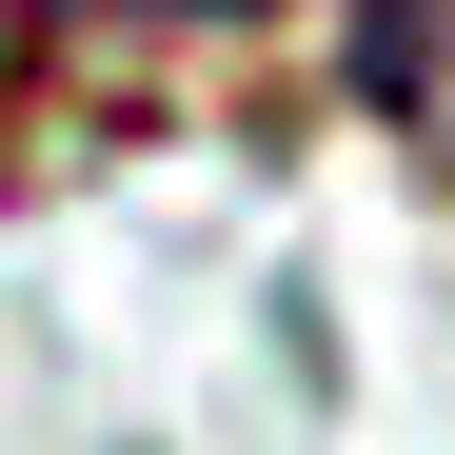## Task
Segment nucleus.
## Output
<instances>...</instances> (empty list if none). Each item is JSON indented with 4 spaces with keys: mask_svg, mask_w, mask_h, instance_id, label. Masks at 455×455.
<instances>
[{
    "mask_svg": "<svg viewBox=\"0 0 455 455\" xmlns=\"http://www.w3.org/2000/svg\"><path fill=\"white\" fill-rule=\"evenodd\" d=\"M356 100H376L396 159L455 179V0H356Z\"/></svg>",
    "mask_w": 455,
    "mask_h": 455,
    "instance_id": "f257e3e1",
    "label": "nucleus"
}]
</instances>
